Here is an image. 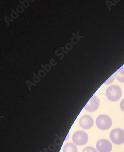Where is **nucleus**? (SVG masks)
Wrapping results in <instances>:
<instances>
[{"instance_id": "1", "label": "nucleus", "mask_w": 124, "mask_h": 152, "mask_svg": "<svg viewBox=\"0 0 124 152\" xmlns=\"http://www.w3.org/2000/svg\"><path fill=\"white\" fill-rule=\"evenodd\" d=\"M106 94L109 100L115 102L121 99L122 96V91L119 86L114 85L108 88Z\"/></svg>"}, {"instance_id": "2", "label": "nucleus", "mask_w": 124, "mask_h": 152, "mask_svg": "<svg viewBox=\"0 0 124 152\" xmlns=\"http://www.w3.org/2000/svg\"><path fill=\"white\" fill-rule=\"evenodd\" d=\"M97 127L102 130H107L110 128L112 124V119L109 116L102 114L97 117L96 120Z\"/></svg>"}, {"instance_id": "3", "label": "nucleus", "mask_w": 124, "mask_h": 152, "mask_svg": "<svg viewBox=\"0 0 124 152\" xmlns=\"http://www.w3.org/2000/svg\"><path fill=\"white\" fill-rule=\"evenodd\" d=\"M72 139L74 144L78 146H83L88 142V136L86 132L80 130L76 131L73 134Z\"/></svg>"}, {"instance_id": "4", "label": "nucleus", "mask_w": 124, "mask_h": 152, "mask_svg": "<svg viewBox=\"0 0 124 152\" xmlns=\"http://www.w3.org/2000/svg\"><path fill=\"white\" fill-rule=\"evenodd\" d=\"M110 139L115 144H123L124 143V130L120 128L113 130L110 133Z\"/></svg>"}, {"instance_id": "5", "label": "nucleus", "mask_w": 124, "mask_h": 152, "mask_svg": "<svg viewBox=\"0 0 124 152\" xmlns=\"http://www.w3.org/2000/svg\"><path fill=\"white\" fill-rule=\"evenodd\" d=\"M100 105L98 98L95 96H92L85 105V109L89 112H94L98 110Z\"/></svg>"}, {"instance_id": "6", "label": "nucleus", "mask_w": 124, "mask_h": 152, "mask_svg": "<svg viewBox=\"0 0 124 152\" xmlns=\"http://www.w3.org/2000/svg\"><path fill=\"white\" fill-rule=\"evenodd\" d=\"M96 148L99 152H111L112 145L108 140L101 139L99 140L96 143Z\"/></svg>"}, {"instance_id": "7", "label": "nucleus", "mask_w": 124, "mask_h": 152, "mask_svg": "<svg viewBox=\"0 0 124 152\" xmlns=\"http://www.w3.org/2000/svg\"><path fill=\"white\" fill-rule=\"evenodd\" d=\"M79 123L80 127L84 129H89L93 125L94 120L90 116L85 115L80 118Z\"/></svg>"}, {"instance_id": "8", "label": "nucleus", "mask_w": 124, "mask_h": 152, "mask_svg": "<svg viewBox=\"0 0 124 152\" xmlns=\"http://www.w3.org/2000/svg\"><path fill=\"white\" fill-rule=\"evenodd\" d=\"M115 78L119 82L124 83V66L118 69L114 74Z\"/></svg>"}, {"instance_id": "9", "label": "nucleus", "mask_w": 124, "mask_h": 152, "mask_svg": "<svg viewBox=\"0 0 124 152\" xmlns=\"http://www.w3.org/2000/svg\"><path fill=\"white\" fill-rule=\"evenodd\" d=\"M63 152H77V149L73 143H67L64 146Z\"/></svg>"}, {"instance_id": "10", "label": "nucleus", "mask_w": 124, "mask_h": 152, "mask_svg": "<svg viewBox=\"0 0 124 152\" xmlns=\"http://www.w3.org/2000/svg\"><path fill=\"white\" fill-rule=\"evenodd\" d=\"M82 152H97V150L92 147H87L83 149Z\"/></svg>"}, {"instance_id": "11", "label": "nucleus", "mask_w": 124, "mask_h": 152, "mask_svg": "<svg viewBox=\"0 0 124 152\" xmlns=\"http://www.w3.org/2000/svg\"><path fill=\"white\" fill-rule=\"evenodd\" d=\"M120 107H121V110H122L124 112V99L122 100V102L120 104Z\"/></svg>"}, {"instance_id": "12", "label": "nucleus", "mask_w": 124, "mask_h": 152, "mask_svg": "<svg viewBox=\"0 0 124 152\" xmlns=\"http://www.w3.org/2000/svg\"><path fill=\"white\" fill-rule=\"evenodd\" d=\"M114 77L113 78H112V77L110 78V79L109 80H107V81H106V82L105 83V84H109V83H111L114 81Z\"/></svg>"}]
</instances>
